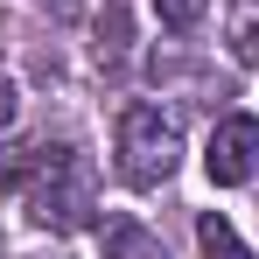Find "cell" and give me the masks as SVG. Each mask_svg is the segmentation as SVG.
Wrapping results in <instances>:
<instances>
[{
    "instance_id": "obj_4",
    "label": "cell",
    "mask_w": 259,
    "mask_h": 259,
    "mask_svg": "<svg viewBox=\"0 0 259 259\" xmlns=\"http://www.w3.org/2000/svg\"><path fill=\"white\" fill-rule=\"evenodd\" d=\"M63 147H49V140H14V147H0V189H21L28 175H42Z\"/></svg>"
},
{
    "instance_id": "obj_2",
    "label": "cell",
    "mask_w": 259,
    "mask_h": 259,
    "mask_svg": "<svg viewBox=\"0 0 259 259\" xmlns=\"http://www.w3.org/2000/svg\"><path fill=\"white\" fill-rule=\"evenodd\" d=\"M175 154H182V133L161 105H126L119 112V168H126L133 189H154L175 175Z\"/></svg>"
},
{
    "instance_id": "obj_9",
    "label": "cell",
    "mask_w": 259,
    "mask_h": 259,
    "mask_svg": "<svg viewBox=\"0 0 259 259\" xmlns=\"http://www.w3.org/2000/svg\"><path fill=\"white\" fill-rule=\"evenodd\" d=\"M7 119H14V84L0 77V126H7Z\"/></svg>"
},
{
    "instance_id": "obj_1",
    "label": "cell",
    "mask_w": 259,
    "mask_h": 259,
    "mask_svg": "<svg viewBox=\"0 0 259 259\" xmlns=\"http://www.w3.org/2000/svg\"><path fill=\"white\" fill-rule=\"evenodd\" d=\"M91 210H98V175H91V161L77 147H63L42 168V182L28 189V217H35L42 231H84Z\"/></svg>"
},
{
    "instance_id": "obj_5",
    "label": "cell",
    "mask_w": 259,
    "mask_h": 259,
    "mask_svg": "<svg viewBox=\"0 0 259 259\" xmlns=\"http://www.w3.org/2000/svg\"><path fill=\"white\" fill-rule=\"evenodd\" d=\"M105 259H168V252H161V238H154L147 224H133V217H105Z\"/></svg>"
},
{
    "instance_id": "obj_3",
    "label": "cell",
    "mask_w": 259,
    "mask_h": 259,
    "mask_svg": "<svg viewBox=\"0 0 259 259\" xmlns=\"http://www.w3.org/2000/svg\"><path fill=\"white\" fill-rule=\"evenodd\" d=\"M252 161H259V119H252V112L217 119V126H210V147H203V168H210V182L238 189V182L252 175Z\"/></svg>"
},
{
    "instance_id": "obj_7",
    "label": "cell",
    "mask_w": 259,
    "mask_h": 259,
    "mask_svg": "<svg viewBox=\"0 0 259 259\" xmlns=\"http://www.w3.org/2000/svg\"><path fill=\"white\" fill-rule=\"evenodd\" d=\"M203 7H210V0H154L161 28H175V35H182V28H196V21H203Z\"/></svg>"
},
{
    "instance_id": "obj_8",
    "label": "cell",
    "mask_w": 259,
    "mask_h": 259,
    "mask_svg": "<svg viewBox=\"0 0 259 259\" xmlns=\"http://www.w3.org/2000/svg\"><path fill=\"white\" fill-rule=\"evenodd\" d=\"M231 49H238V63H259V21H245V28L231 35Z\"/></svg>"
},
{
    "instance_id": "obj_6",
    "label": "cell",
    "mask_w": 259,
    "mask_h": 259,
    "mask_svg": "<svg viewBox=\"0 0 259 259\" xmlns=\"http://www.w3.org/2000/svg\"><path fill=\"white\" fill-rule=\"evenodd\" d=\"M196 245H203V259H252V252H245V238L231 231V217H217V210L196 217Z\"/></svg>"
}]
</instances>
